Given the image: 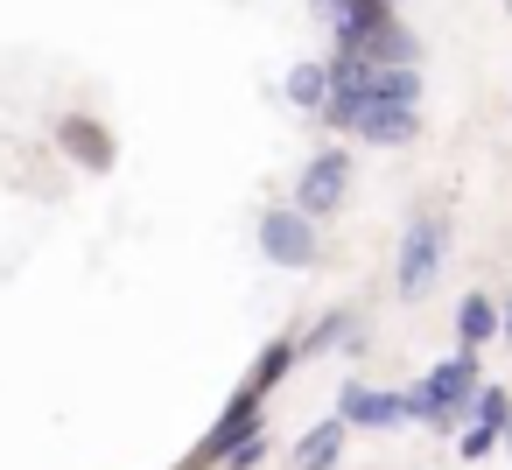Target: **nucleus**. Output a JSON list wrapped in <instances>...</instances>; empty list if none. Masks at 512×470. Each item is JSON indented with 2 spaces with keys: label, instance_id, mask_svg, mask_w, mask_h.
<instances>
[]
</instances>
